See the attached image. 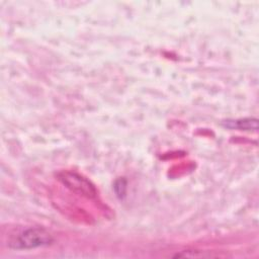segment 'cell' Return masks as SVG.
<instances>
[{
  "instance_id": "3",
  "label": "cell",
  "mask_w": 259,
  "mask_h": 259,
  "mask_svg": "<svg viewBox=\"0 0 259 259\" xmlns=\"http://www.w3.org/2000/svg\"><path fill=\"white\" fill-rule=\"evenodd\" d=\"M224 125L229 128H235L246 132H256L258 130V120L256 118H241L235 120H226Z\"/></svg>"
},
{
  "instance_id": "2",
  "label": "cell",
  "mask_w": 259,
  "mask_h": 259,
  "mask_svg": "<svg viewBox=\"0 0 259 259\" xmlns=\"http://www.w3.org/2000/svg\"><path fill=\"white\" fill-rule=\"evenodd\" d=\"M59 178L68 188L80 195H84L89 198L96 196V189L94 185L77 173L63 172L59 175Z\"/></svg>"
},
{
  "instance_id": "1",
  "label": "cell",
  "mask_w": 259,
  "mask_h": 259,
  "mask_svg": "<svg viewBox=\"0 0 259 259\" xmlns=\"http://www.w3.org/2000/svg\"><path fill=\"white\" fill-rule=\"evenodd\" d=\"M53 237L52 235L45 229L34 227V228H27L17 234L10 243V248L13 249H34L37 247H44L52 244Z\"/></svg>"
}]
</instances>
